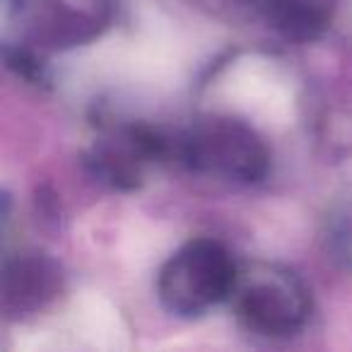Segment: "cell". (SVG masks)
I'll return each mask as SVG.
<instances>
[{
	"label": "cell",
	"mask_w": 352,
	"mask_h": 352,
	"mask_svg": "<svg viewBox=\"0 0 352 352\" xmlns=\"http://www.w3.org/2000/svg\"><path fill=\"white\" fill-rule=\"evenodd\" d=\"M12 3H20V6H22V3H25V0H12Z\"/></svg>",
	"instance_id": "10"
},
{
	"label": "cell",
	"mask_w": 352,
	"mask_h": 352,
	"mask_svg": "<svg viewBox=\"0 0 352 352\" xmlns=\"http://www.w3.org/2000/svg\"><path fill=\"white\" fill-rule=\"evenodd\" d=\"M109 17V0H36L30 34L46 49H70L97 39Z\"/></svg>",
	"instance_id": "5"
},
{
	"label": "cell",
	"mask_w": 352,
	"mask_h": 352,
	"mask_svg": "<svg viewBox=\"0 0 352 352\" xmlns=\"http://www.w3.org/2000/svg\"><path fill=\"white\" fill-rule=\"evenodd\" d=\"M236 270L230 251L215 239H193L176 249L162 265L157 297L174 316H203L234 292Z\"/></svg>",
	"instance_id": "2"
},
{
	"label": "cell",
	"mask_w": 352,
	"mask_h": 352,
	"mask_svg": "<svg viewBox=\"0 0 352 352\" xmlns=\"http://www.w3.org/2000/svg\"><path fill=\"white\" fill-rule=\"evenodd\" d=\"M63 273L58 263L44 254H20L6 263L3 304L10 314H34L58 297Z\"/></svg>",
	"instance_id": "6"
},
{
	"label": "cell",
	"mask_w": 352,
	"mask_h": 352,
	"mask_svg": "<svg viewBox=\"0 0 352 352\" xmlns=\"http://www.w3.org/2000/svg\"><path fill=\"white\" fill-rule=\"evenodd\" d=\"M268 27L292 41H311L331 20L328 0H246Z\"/></svg>",
	"instance_id": "7"
},
{
	"label": "cell",
	"mask_w": 352,
	"mask_h": 352,
	"mask_svg": "<svg viewBox=\"0 0 352 352\" xmlns=\"http://www.w3.org/2000/svg\"><path fill=\"white\" fill-rule=\"evenodd\" d=\"M328 244H331V251L336 254V258L345 268L352 270V201H347L340 208V212L333 217Z\"/></svg>",
	"instance_id": "8"
},
{
	"label": "cell",
	"mask_w": 352,
	"mask_h": 352,
	"mask_svg": "<svg viewBox=\"0 0 352 352\" xmlns=\"http://www.w3.org/2000/svg\"><path fill=\"white\" fill-rule=\"evenodd\" d=\"M230 299L241 326L263 338L294 336L311 311L307 285L287 268L270 263H258L239 273Z\"/></svg>",
	"instance_id": "3"
},
{
	"label": "cell",
	"mask_w": 352,
	"mask_h": 352,
	"mask_svg": "<svg viewBox=\"0 0 352 352\" xmlns=\"http://www.w3.org/2000/svg\"><path fill=\"white\" fill-rule=\"evenodd\" d=\"M174 160L203 176L232 184H258L270 169L263 138L232 116H210L174 138Z\"/></svg>",
	"instance_id": "1"
},
{
	"label": "cell",
	"mask_w": 352,
	"mask_h": 352,
	"mask_svg": "<svg viewBox=\"0 0 352 352\" xmlns=\"http://www.w3.org/2000/svg\"><path fill=\"white\" fill-rule=\"evenodd\" d=\"M8 65L12 70H17V75L32 80V82H44L41 63L30 49H8Z\"/></svg>",
	"instance_id": "9"
},
{
	"label": "cell",
	"mask_w": 352,
	"mask_h": 352,
	"mask_svg": "<svg viewBox=\"0 0 352 352\" xmlns=\"http://www.w3.org/2000/svg\"><path fill=\"white\" fill-rule=\"evenodd\" d=\"M169 157H174V138L147 126H121L94 142L87 164L102 184L133 191L142 184L147 166Z\"/></svg>",
	"instance_id": "4"
}]
</instances>
